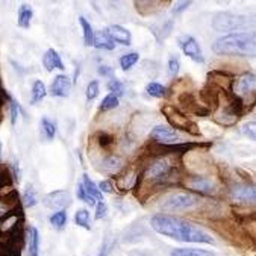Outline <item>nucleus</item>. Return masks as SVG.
Here are the masks:
<instances>
[{
  "instance_id": "cd10ccee",
  "label": "nucleus",
  "mask_w": 256,
  "mask_h": 256,
  "mask_svg": "<svg viewBox=\"0 0 256 256\" xmlns=\"http://www.w3.org/2000/svg\"><path fill=\"white\" fill-rule=\"evenodd\" d=\"M32 10L26 5H23L18 11V26L23 28V29H28L30 26V20H32Z\"/></svg>"
},
{
  "instance_id": "39448f33",
  "label": "nucleus",
  "mask_w": 256,
  "mask_h": 256,
  "mask_svg": "<svg viewBox=\"0 0 256 256\" xmlns=\"http://www.w3.org/2000/svg\"><path fill=\"white\" fill-rule=\"evenodd\" d=\"M248 17L241 16V14H234V12H218L212 18V28L217 32H235L246 29L248 26Z\"/></svg>"
},
{
  "instance_id": "de8ad7c7",
  "label": "nucleus",
  "mask_w": 256,
  "mask_h": 256,
  "mask_svg": "<svg viewBox=\"0 0 256 256\" xmlns=\"http://www.w3.org/2000/svg\"><path fill=\"white\" fill-rule=\"evenodd\" d=\"M0 158H2V144H0Z\"/></svg>"
},
{
  "instance_id": "2f4dec72",
  "label": "nucleus",
  "mask_w": 256,
  "mask_h": 256,
  "mask_svg": "<svg viewBox=\"0 0 256 256\" xmlns=\"http://www.w3.org/2000/svg\"><path fill=\"white\" fill-rule=\"evenodd\" d=\"M117 106H118V97H116L114 94H108L100 104L102 111H111V110H116Z\"/></svg>"
},
{
  "instance_id": "1a4fd4ad",
  "label": "nucleus",
  "mask_w": 256,
  "mask_h": 256,
  "mask_svg": "<svg viewBox=\"0 0 256 256\" xmlns=\"http://www.w3.org/2000/svg\"><path fill=\"white\" fill-rule=\"evenodd\" d=\"M150 140H153L158 144H164V146H173V144H182L186 142L184 140V136L179 134V130L170 128V126H155L150 132Z\"/></svg>"
},
{
  "instance_id": "6ab92c4d",
  "label": "nucleus",
  "mask_w": 256,
  "mask_h": 256,
  "mask_svg": "<svg viewBox=\"0 0 256 256\" xmlns=\"http://www.w3.org/2000/svg\"><path fill=\"white\" fill-rule=\"evenodd\" d=\"M92 46H96L97 48H105V50H114L116 44L111 40V36L108 35L106 30H98L94 32V40H92Z\"/></svg>"
},
{
  "instance_id": "f8f14e48",
  "label": "nucleus",
  "mask_w": 256,
  "mask_h": 256,
  "mask_svg": "<svg viewBox=\"0 0 256 256\" xmlns=\"http://www.w3.org/2000/svg\"><path fill=\"white\" fill-rule=\"evenodd\" d=\"M42 203L46 204L47 208H52V210L66 208L72 203V196L64 190H58V191L46 194L44 198H42Z\"/></svg>"
},
{
  "instance_id": "f704fd0d",
  "label": "nucleus",
  "mask_w": 256,
  "mask_h": 256,
  "mask_svg": "<svg viewBox=\"0 0 256 256\" xmlns=\"http://www.w3.org/2000/svg\"><path fill=\"white\" fill-rule=\"evenodd\" d=\"M108 90L111 91V94H114L116 97H120L124 94V85L118 80V79H111L108 82Z\"/></svg>"
},
{
  "instance_id": "4468645a",
  "label": "nucleus",
  "mask_w": 256,
  "mask_h": 256,
  "mask_svg": "<svg viewBox=\"0 0 256 256\" xmlns=\"http://www.w3.org/2000/svg\"><path fill=\"white\" fill-rule=\"evenodd\" d=\"M72 86H73V82L70 80L68 76L58 74L54 79L52 85H50V94H52L54 97H68Z\"/></svg>"
},
{
  "instance_id": "49530a36",
  "label": "nucleus",
  "mask_w": 256,
  "mask_h": 256,
  "mask_svg": "<svg viewBox=\"0 0 256 256\" xmlns=\"http://www.w3.org/2000/svg\"><path fill=\"white\" fill-rule=\"evenodd\" d=\"M12 168H14V173H16V174H14V176H16V180L20 182V170H18V167H17V162L12 164Z\"/></svg>"
},
{
  "instance_id": "2eb2a0df",
  "label": "nucleus",
  "mask_w": 256,
  "mask_h": 256,
  "mask_svg": "<svg viewBox=\"0 0 256 256\" xmlns=\"http://www.w3.org/2000/svg\"><path fill=\"white\" fill-rule=\"evenodd\" d=\"M208 82H211L212 85H216L218 90L232 91L234 78L229 73H226L224 70H212V72L208 73Z\"/></svg>"
},
{
  "instance_id": "412c9836",
  "label": "nucleus",
  "mask_w": 256,
  "mask_h": 256,
  "mask_svg": "<svg viewBox=\"0 0 256 256\" xmlns=\"http://www.w3.org/2000/svg\"><path fill=\"white\" fill-rule=\"evenodd\" d=\"M82 178H84L82 186H84L85 192H86L90 197H92L96 202H102V200H104V194H102V191L98 190V186L91 180V178H88V174H84Z\"/></svg>"
},
{
  "instance_id": "aec40b11",
  "label": "nucleus",
  "mask_w": 256,
  "mask_h": 256,
  "mask_svg": "<svg viewBox=\"0 0 256 256\" xmlns=\"http://www.w3.org/2000/svg\"><path fill=\"white\" fill-rule=\"evenodd\" d=\"M102 172L105 173H118L122 168H123V160L120 156H116V155H111V156H106L104 161H102Z\"/></svg>"
},
{
  "instance_id": "37998d69",
  "label": "nucleus",
  "mask_w": 256,
  "mask_h": 256,
  "mask_svg": "<svg viewBox=\"0 0 256 256\" xmlns=\"http://www.w3.org/2000/svg\"><path fill=\"white\" fill-rule=\"evenodd\" d=\"M10 100H11V123L16 124L17 117H18V104L14 98H10Z\"/></svg>"
},
{
  "instance_id": "6e6552de",
  "label": "nucleus",
  "mask_w": 256,
  "mask_h": 256,
  "mask_svg": "<svg viewBox=\"0 0 256 256\" xmlns=\"http://www.w3.org/2000/svg\"><path fill=\"white\" fill-rule=\"evenodd\" d=\"M254 90H256V78L253 73H248V72L242 73L232 84V92L242 100L244 106L248 100V96H252L254 98Z\"/></svg>"
},
{
  "instance_id": "a19ab883",
  "label": "nucleus",
  "mask_w": 256,
  "mask_h": 256,
  "mask_svg": "<svg viewBox=\"0 0 256 256\" xmlns=\"http://www.w3.org/2000/svg\"><path fill=\"white\" fill-rule=\"evenodd\" d=\"M242 134L250 136V140H254V122H250V123H246L242 126Z\"/></svg>"
},
{
  "instance_id": "9d476101",
  "label": "nucleus",
  "mask_w": 256,
  "mask_h": 256,
  "mask_svg": "<svg viewBox=\"0 0 256 256\" xmlns=\"http://www.w3.org/2000/svg\"><path fill=\"white\" fill-rule=\"evenodd\" d=\"M184 184L188 190L198 192L202 196H212L217 191V185L212 179H210L206 176H200V174L186 176Z\"/></svg>"
},
{
  "instance_id": "f03ea898",
  "label": "nucleus",
  "mask_w": 256,
  "mask_h": 256,
  "mask_svg": "<svg viewBox=\"0 0 256 256\" xmlns=\"http://www.w3.org/2000/svg\"><path fill=\"white\" fill-rule=\"evenodd\" d=\"M254 35L248 32H234L218 38L212 44L214 54L222 56H254Z\"/></svg>"
},
{
  "instance_id": "b1692460",
  "label": "nucleus",
  "mask_w": 256,
  "mask_h": 256,
  "mask_svg": "<svg viewBox=\"0 0 256 256\" xmlns=\"http://www.w3.org/2000/svg\"><path fill=\"white\" fill-rule=\"evenodd\" d=\"M92 141L97 142V146L104 150H110L114 144H116V136L112 134H108V132H97L94 136H92Z\"/></svg>"
},
{
  "instance_id": "ddd939ff",
  "label": "nucleus",
  "mask_w": 256,
  "mask_h": 256,
  "mask_svg": "<svg viewBox=\"0 0 256 256\" xmlns=\"http://www.w3.org/2000/svg\"><path fill=\"white\" fill-rule=\"evenodd\" d=\"M134 5L141 16L147 17V16H155L161 12L166 6L170 5V2H161V0H152V2L150 0H140V2H135Z\"/></svg>"
},
{
  "instance_id": "7ed1b4c3",
  "label": "nucleus",
  "mask_w": 256,
  "mask_h": 256,
  "mask_svg": "<svg viewBox=\"0 0 256 256\" xmlns=\"http://www.w3.org/2000/svg\"><path fill=\"white\" fill-rule=\"evenodd\" d=\"M200 204V198L191 192H172L161 200V210L166 212H182L191 211Z\"/></svg>"
},
{
  "instance_id": "c85d7f7f",
  "label": "nucleus",
  "mask_w": 256,
  "mask_h": 256,
  "mask_svg": "<svg viewBox=\"0 0 256 256\" xmlns=\"http://www.w3.org/2000/svg\"><path fill=\"white\" fill-rule=\"evenodd\" d=\"M79 23L84 29V41H85V46L86 47H91L92 46V40H94V32H92V28L91 24L86 22L85 17H79Z\"/></svg>"
},
{
  "instance_id": "c756f323",
  "label": "nucleus",
  "mask_w": 256,
  "mask_h": 256,
  "mask_svg": "<svg viewBox=\"0 0 256 256\" xmlns=\"http://www.w3.org/2000/svg\"><path fill=\"white\" fill-rule=\"evenodd\" d=\"M140 60V55L136 52H132V54H128V55H123L120 58V67L126 72V70H130Z\"/></svg>"
},
{
  "instance_id": "79ce46f5",
  "label": "nucleus",
  "mask_w": 256,
  "mask_h": 256,
  "mask_svg": "<svg viewBox=\"0 0 256 256\" xmlns=\"http://www.w3.org/2000/svg\"><path fill=\"white\" fill-rule=\"evenodd\" d=\"M111 248H112L111 240H110V236H106L105 241H104V244H102V252H100L98 256H108L111 253Z\"/></svg>"
},
{
  "instance_id": "0eeeda50",
  "label": "nucleus",
  "mask_w": 256,
  "mask_h": 256,
  "mask_svg": "<svg viewBox=\"0 0 256 256\" xmlns=\"http://www.w3.org/2000/svg\"><path fill=\"white\" fill-rule=\"evenodd\" d=\"M229 198L236 203V206H242V208H248V204H254L256 200V191L253 185L248 184H232L229 186Z\"/></svg>"
},
{
  "instance_id": "e433bc0d",
  "label": "nucleus",
  "mask_w": 256,
  "mask_h": 256,
  "mask_svg": "<svg viewBox=\"0 0 256 256\" xmlns=\"http://www.w3.org/2000/svg\"><path fill=\"white\" fill-rule=\"evenodd\" d=\"M78 197H79L82 202H85V203L91 204V206H96V204H97V202L85 192V190H84L82 184H79V185H78Z\"/></svg>"
},
{
  "instance_id": "473e14b6",
  "label": "nucleus",
  "mask_w": 256,
  "mask_h": 256,
  "mask_svg": "<svg viewBox=\"0 0 256 256\" xmlns=\"http://www.w3.org/2000/svg\"><path fill=\"white\" fill-rule=\"evenodd\" d=\"M23 204L28 208H32L36 204V194H35V190L32 188V185L26 186V191L23 194Z\"/></svg>"
},
{
  "instance_id": "f257e3e1",
  "label": "nucleus",
  "mask_w": 256,
  "mask_h": 256,
  "mask_svg": "<svg viewBox=\"0 0 256 256\" xmlns=\"http://www.w3.org/2000/svg\"><path fill=\"white\" fill-rule=\"evenodd\" d=\"M152 228L158 234L184 241V242H203V244H214V238L204 232L203 229L197 228L196 224L188 223L184 218L167 216V214H156L152 217Z\"/></svg>"
},
{
  "instance_id": "72a5a7b5",
  "label": "nucleus",
  "mask_w": 256,
  "mask_h": 256,
  "mask_svg": "<svg viewBox=\"0 0 256 256\" xmlns=\"http://www.w3.org/2000/svg\"><path fill=\"white\" fill-rule=\"evenodd\" d=\"M50 223H52V226H55L56 229H62L67 223V212L66 211L55 212L52 217H50Z\"/></svg>"
},
{
  "instance_id": "c9c22d12",
  "label": "nucleus",
  "mask_w": 256,
  "mask_h": 256,
  "mask_svg": "<svg viewBox=\"0 0 256 256\" xmlns=\"http://www.w3.org/2000/svg\"><path fill=\"white\" fill-rule=\"evenodd\" d=\"M85 94H86V100H88V102L94 100V98L98 96V82H97V80H91V82L88 84V86H86Z\"/></svg>"
},
{
  "instance_id": "a211bd4d",
  "label": "nucleus",
  "mask_w": 256,
  "mask_h": 256,
  "mask_svg": "<svg viewBox=\"0 0 256 256\" xmlns=\"http://www.w3.org/2000/svg\"><path fill=\"white\" fill-rule=\"evenodd\" d=\"M212 120H214L216 123H218L220 126H223V128H230V126L236 124V122L240 120V116H236V114L232 112V111L217 108L216 112L212 114Z\"/></svg>"
},
{
  "instance_id": "4be33fe9",
  "label": "nucleus",
  "mask_w": 256,
  "mask_h": 256,
  "mask_svg": "<svg viewBox=\"0 0 256 256\" xmlns=\"http://www.w3.org/2000/svg\"><path fill=\"white\" fill-rule=\"evenodd\" d=\"M28 246H29V254L38 256L40 252V232L35 226H30L28 229Z\"/></svg>"
},
{
  "instance_id": "58836bf2",
  "label": "nucleus",
  "mask_w": 256,
  "mask_h": 256,
  "mask_svg": "<svg viewBox=\"0 0 256 256\" xmlns=\"http://www.w3.org/2000/svg\"><path fill=\"white\" fill-rule=\"evenodd\" d=\"M179 73V60L176 56H172L168 60V74L172 78H174Z\"/></svg>"
},
{
  "instance_id": "4c0bfd02",
  "label": "nucleus",
  "mask_w": 256,
  "mask_h": 256,
  "mask_svg": "<svg viewBox=\"0 0 256 256\" xmlns=\"http://www.w3.org/2000/svg\"><path fill=\"white\" fill-rule=\"evenodd\" d=\"M106 214H108V206H106L105 200H102L96 204V218L100 220V218L106 217Z\"/></svg>"
},
{
  "instance_id": "393cba45",
  "label": "nucleus",
  "mask_w": 256,
  "mask_h": 256,
  "mask_svg": "<svg viewBox=\"0 0 256 256\" xmlns=\"http://www.w3.org/2000/svg\"><path fill=\"white\" fill-rule=\"evenodd\" d=\"M170 256H214V253L202 248H174Z\"/></svg>"
},
{
  "instance_id": "a18cd8bd",
  "label": "nucleus",
  "mask_w": 256,
  "mask_h": 256,
  "mask_svg": "<svg viewBox=\"0 0 256 256\" xmlns=\"http://www.w3.org/2000/svg\"><path fill=\"white\" fill-rule=\"evenodd\" d=\"M190 5H191V2H180V4H178L176 8H173V14H180V12H184Z\"/></svg>"
},
{
  "instance_id": "a878e982",
  "label": "nucleus",
  "mask_w": 256,
  "mask_h": 256,
  "mask_svg": "<svg viewBox=\"0 0 256 256\" xmlns=\"http://www.w3.org/2000/svg\"><path fill=\"white\" fill-rule=\"evenodd\" d=\"M46 86L41 80H35L32 85V97H30V105H36L46 97Z\"/></svg>"
},
{
  "instance_id": "f3484780",
  "label": "nucleus",
  "mask_w": 256,
  "mask_h": 256,
  "mask_svg": "<svg viewBox=\"0 0 256 256\" xmlns=\"http://www.w3.org/2000/svg\"><path fill=\"white\" fill-rule=\"evenodd\" d=\"M106 32H108V35L111 36L112 41H116V42H118V44H122V46H130V42H132V35H130V32H129L128 29L118 26V24L110 26V28L106 29Z\"/></svg>"
},
{
  "instance_id": "bb28decb",
  "label": "nucleus",
  "mask_w": 256,
  "mask_h": 256,
  "mask_svg": "<svg viewBox=\"0 0 256 256\" xmlns=\"http://www.w3.org/2000/svg\"><path fill=\"white\" fill-rule=\"evenodd\" d=\"M146 92L150 97H155V98H164L167 96V88L158 82H150L146 86Z\"/></svg>"
},
{
  "instance_id": "423d86ee",
  "label": "nucleus",
  "mask_w": 256,
  "mask_h": 256,
  "mask_svg": "<svg viewBox=\"0 0 256 256\" xmlns=\"http://www.w3.org/2000/svg\"><path fill=\"white\" fill-rule=\"evenodd\" d=\"M176 102H178V110L180 112H184L185 116L191 114L196 117H206V116H212V111H210L208 108H204L197 96L192 91H185L176 96Z\"/></svg>"
},
{
  "instance_id": "dca6fc26",
  "label": "nucleus",
  "mask_w": 256,
  "mask_h": 256,
  "mask_svg": "<svg viewBox=\"0 0 256 256\" xmlns=\"http://www.w3.org/2000/svg\"><path fill=\"white\" fill-rule=\"evenodd\" d=\"M42 66L47 72H54V70H64V64L61 61L60 54L55 48H48L42 56Z\"/></svg>"
},
{
  "instance_id": "ea45409f",
  "label": "nucleus",
  "mask_w": 256,
  "mask_h": 256,
  "mask_svg": "<svg viewBox=\"0 0 256 256\" xmlns=\"http://www.w3.org/2000/svg\"><path fill=\"white\" fill-rule=\"evenodd\" d=\"M98 190L102 191V194H104V192L111 194V192L116 191V190H114V185H112V180H102V182L98 184Z\"/></svg>"
},
{
  "instance_id": "20e7f679",
  "label": "nucleus",
  "mask_w": 256,
  "mask_h": 256,
  "mask_svg": "<svg viewBox=\"0 0 256 256\" xmlns=\"http://www.w3.org/2000/svg\"><path fill=\"white\" fill-rule=\"evenodd\" d=\"M162 114L166 116L167 122L170 123V128L176 129V130H185L190 135L198 136L200 135V129L198 126L184 112H180L176 106L173 105H164L162 106Z\"/></svg>"
},
{
  "instance_id": "c03bdc74",
  "label": "nucleus",
  "mask_w": 256,
  "mask_h": 256,
  "mask_svg": "<svg viewBox=\"0 0 256 256\" xmlns=\"http://www.w3.org/2000/svg\"><path fill=\"white\" fill-rule=\"evenodd\" d=\"M97 72H98L100 76H106V78H111L114 74V70L110 66H100Z\"/></svg>"
},
{
  "instance_id": "7c9ffc66",
  "label": "nucleus",
  "mask_w": 256,
  "mask_h": 256,
  "mask_svg": "<svg viewBox=\"0 0 256 256\" xmlns=\"http://www.w3.org/2000/svg\"><path fill=\"white\" fill-rule=\"evenodd\" d=\"M74 222L78 226L86 229V230H91V226H90V212L86 210H79L74 216Z\"/></svg>"
},
{
  "instance_id": "9b49d317",
  "label": "nucleus",
  "mask_w": 256,
  "mask_h": 256,
  "mask_svg": "<svg viewBox=\"0 0 256 256\" xmlns=\"http://www.w3.org/2000/svg\"><path fill=\"white\" fill-rule=\"evenodd\" d=\"M179 47L182 48V52L188 58H191L194 62H197V64H203L204 62V58H203V54H202V50H200V46L196 41V38H192L191 35H182L179 38Z\"/></svg>"
},
{
  "instance_id": "5701e85b",
  "label": "nucleus",
  "mask_w": 256,
  "mask_h": 256,
  "mask_svg": "<svg viewBox=\"0 0 256 256\" xmlns=\"http://www.w3.org/2000/svg\"><path fill=\"white\" fill-rule=\"evenodd\" d=\"M40 128H41V135L44 136V140L52 141L56 135V123L52 122L47 117H42L40 122Z\"/></svg>"
}]
</instances>
